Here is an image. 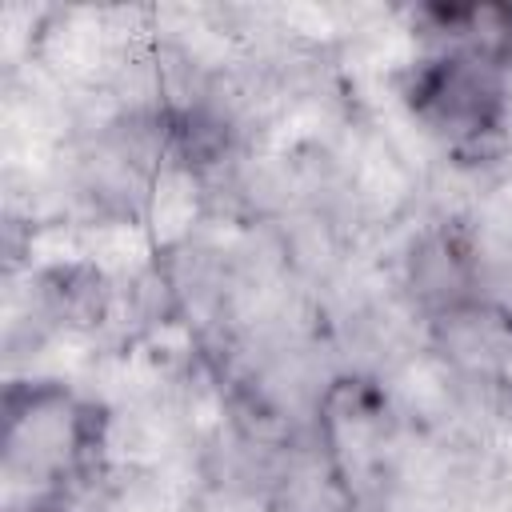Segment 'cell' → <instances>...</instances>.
Segmentation results:
<instances>
[{
    "instance_id": "obj_1",
    "label": "cell",
    "mask_w": 512,
    "mask_h": 512,
    "mask_svg": "<svg viewBox=\"0 0 512 512\" xmlns=\"http://www.w3.org/2000/svg\"><path fill=\"white\" fill-rule=\"evenodd\" d=\"M412 104L436 132L452 140H476L496 128L504 108L500 60L472 48H452L416 68Z\"/></svg>"
},
{
    "instance_id": "obj_2",
    "label": "cell",
    "mask_w": 512,
    "mask_h": 512,
    "mask_svg": "<svg viewBox=\"0 0 512 512\" xmlns=\"http://www.w3.org/2000/svg\"><path fill=\"white\" fill-rule=\"evenodd\" d=\"M412 284L428 304H440L444 312L464 308L468 304L464 252L452 240H428L420 252H412Z\"/></svg>"
}]
</instances>
